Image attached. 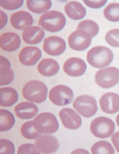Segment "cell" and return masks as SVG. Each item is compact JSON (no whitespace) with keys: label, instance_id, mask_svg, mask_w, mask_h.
<instances>
[{"label":"cell","instance_id":"7","mask_svg":"<svg viewBox=\"0 0 119 154\" xmlns=\"http://www.w3.org/2000/svg\"><path fill=\"white\" fill-rule=\"evenodd\" d=\"M96 82L103 89H110L119 82V69L116 67L103 68L95 76Z\"/></svg>","mask_w":119,"mask_h":154},{"label":"cell","instance_id":"13","mask_svg":"<svg viewBox=\"0 0 119 154\" xmlns=\"http://www.w3.org/2000/svg\"><path fill=\"white\" fill-rule=\"evenodd\" d=\"M87 66L84 60L80 58L71 57L67 60L64 65V71L71 77H79L85 73Z\"/></svg>","mask_w":119,"mask_h":154},{"label":"cell","instance_id":"33","mask_svg":"<svg viewBox=\"0 0 119 154\" xmlns=\"http://www.w3.org/2000/svg\"><path fill=\"white\" fill-rule=\"evenodd\" d=\"M18 154H40V151L38 150L35 144L32 143H25L19 146L18 151Z\"/></svg>","mask_w":119,"mask_h":154},{"label":"cell","instance_id":"21","mask_svg":"<svg viewBox=\"0 0 119 154\" xmlns=\"http://www.w3.org/2000/svg\"><path fill=\"white\" fill-rule=\"evenodd\" d=\"M38 70L41 75L46 77L55 75L60 70V66L56 60L50 58L42 60L38 66Z\"/></svg>","mask_w":119,"mask_h":154},{"label":"cell","instance_id":"2","mask_svg":"<svg viewBox=\"0 0 119 154\" xmlns=\"http://www.w3.org/2000/svg\"><path fill=\"white\" fill-rule=\"evenodd\" d=\"M22 94L24 98L33 103H43L47 96V87L42 82L31 80L23 87Z\"/></svg>","mask_w":119,"mask_h":154},{"label":"cell","instance_id":"32","mask_svg":"<svg viewBox=\"0 0 119 154\" xmlns=\"http://www.w3.org/2000/svg\"><path fill=\"white\" fill-rule=\"evenodd\" d=\"M0 152L1 154H14L15 146L12 143L8 140H0Z\"/></svg>","mask_w":119,"mask_h":154},{"label":"cell","instance_id":"24","mask_svg":"<svg viewBox=\"0 0 119 154\" xmlns=\"http://www.w3.org/2000/svg\"><path fill=\"white\" fill-rule=\"evenodd\" d=\"M51 0H28L27 7L31 12L36 14L44 13L51 8Z\"/></svg>","mask_w":119,"mask_h":154},{"label":"cell","instance_id":"29","mask_svg":"<svg viewBox=\"0 0 119 154\" xmlns=\"http://www.w3.org/2000/svg\"><path fill=\"white\" fill-rule=\"evenodd\" d=\"M104 15L108 21L111 22L119 21V4H109L104 10Z\"/></svg>","mask_w":119,"mask_h":154},{"label":"cell","instance_id":"12","mask_svg":"<svg viewBox=\"0 0 119 154\" xmlns=\"http://www.w3.org/2000/svg\"><path fill=\"white\" fill-rule=\"evenodd\" d=\"M59 116L64 126L67 129L77 130L81 127V117L71 108H63L59 113Z\"/></svg>","mask_w":119,"mask_h":154},{"label":"cell","instance_id":"5","mask_svg":"<svg viewBox=\"0 0 119 154\" xmlns=\"http://www.w3.org/2000/svg\"><path fill=\"white\" fill-rule=\"evenodd\" d=\"M34 125L37 131L41 134L56 133L59 129V123L55 115L49 112L39 114L34 118Z\"/></svg>","mask_w":119,"mask_h":154},{"label":"cell","instance_id":"31","mask_svg":"<svg viewBox=\"0 0 119 154\" xmlns=\"http://www.w3.org/2000/svg\"><path fill=\"white\" fill-rule=\"evenodd\" d=\"M23 3V0H2L0 5L6 10H15L22 6Z\"/></svg>","mask_w":119,"mask_h":154},{"label":"cell","instance_id":"28","mask_svg":"<svg viewBox=\"0 0 119 154\" xmlns=\"http://www.w3.org/2000/svg\"><path fill=\"white\" fill-rule=\"evenodd\" d=\"M77 29L83 30L86 31L91 35L92 38L96 36L99 31V27L98 24L96 23L95 21L92 20H85V21H81L77 26Z\"/></svg>","mask_w":119,"mask_h":154},{"label":"cell","instance_id":"37","mask_svg":"<svg viewBox=\"0 0 119 154\" xmlns=\"http://www.w3.org/2000/svg\"><path fill=\"white\" fill-rule=\"evenodd\" d=\"M116 123H117V126L119 127V114H118V115L117 116V118H116Z\"/></svg>","mask_w":119,"mask_h":154},{"label":"cell","instance_id":"20","mask_svg":"<svg viewBox=\"0 0 119 154\" xmlns=\"http://www.w3.org/2000/svg\"><path fill=\"white\" fill-rule=\"evenodd\" d=\"M10 67L11 63L8 59L0 57V85H8L15 79V73Z\"/></svg>","mask_w":119,"mask_h":154},{"label":"cell","instance_id":"26","mask_svg":"<svg viewBox=\"0 0 119 154\" xmlns=\"http://www.w3.org/2000/svg\"><path fill=\"white\" fill-rule=\"evenodd\" d=\"M92 153L93 154H114V149L112 145L108 141L101 140L96 143L92 146Z\"/></svg>","mask_w":119,"mask_h":154},{"label":"cell","instance_id":"27","mask_svg":"<svg viewBox=\"0 0 119 154\" xmlns=\"http://www.w3.org/2000/svg\"><path fill=\"white\" fill-rule=\"evenodd\" d=\"M21 133L24 137L28 140L36 139L41 134V133L38 132L34 127L33 121L26 122L21 126Z\"/></svg>","mask_w":119,"mask_h":154},{"label":"cell","instance_id":"10","mask_svg":"<svg viewBox=\"0 0 119 154\" xmlns=\"http://www.w3.org/2000/svg\"><path fill=\"white\" fill-rule=\"evenodd\" d=\"M34 144L41 153H54L58 150L60 147L59 141L55 137L44 134H40L35 139Z\"/></svg>","mask_w":119,"mask_h":154},{"label":"cell","instance_id":"25","mask_svg":"<svg viewBox=\"0 0 119 154\" xmlns=\"http://www.w3.org/2000/svg\"><path fill=\"white\" fill-rule=\"evenodd\" d=\"M15 124L14 115L8 110H0V131H9Z\"/></svg>","mask_w":119,"mask_h":154},{"label":"cell","instance_id":"9","mask_svg":"<svg viewBox=\"0 0 119 154\" xmlns=\"http://www.w3.org/2000/svg\"><path fill=\"white\" fill-rule=\"evenodd\" d=\"M92 38L91 35L83 30L77 29L70 35L68 43L70 48L76 51H83L86 50L92 44Z\"/></svg>","mask_w":119,"mask_h":154},{"label":"cell","instance_id":"35","mask_svg":"<svg viewBox=\"0 0 119 154\" xmlns=\"http://www.w3.org/2000/svg\"><path fill=\"white\" fill-rule=\"evenodd\" d=\"M111 141H112L113 145H114V148L117 150V152H119V131L114 133V134H112Z\"/></svg>","mask_w":119,"mask_h":154},{"label":"cell","instance_id":"18","mask_svg":"<svg viewBox=\"0 0 119 154\" xmlns=\"http://www.w3.org/2000/svg\"><path fill=\"white\" fill-rule=\"evenodd\" d=\"M45 32L38 26H30L24 30L22 33V39L28 45H38L42 41Z\"/></svg>","mask_w":119,"mask_h":154},{"label":"cell","instance_id":"1","mask_svg":"<svg viewBox=\"0 0 119 154\" xmlns=\"http://www.w3.org/2000/svg\"><path fill=\"white\" fill-rule=\"evenodd\" d=\"M114 54L109 48L103 46L92 48L87 53V61L92 66L97 69L108 66L112 63Z\"/></svg>","mask_w":119,"mask_h":154},{"label":"cell","instance_id":"19","mask_svg":"<svg viewBox=\"0 0 119 154\" xmlns=\"http://www.w3.org/2000/svg\"><path fill=\"white\" fill-rule=\"evenodd\" d=\"M15 115L19 118L29 120L36 116L38 113V108L33 102H21L15 108Z\"/></svg>","mask_w":119,"mask_h":154},{"label":"cell","instance_id":"22","mask_svg":"<svg viewBox=\"0 0 119 154\" xmlns=\"http://www.w3.org/2000/svg\"><path fill=\"white\" fill-rule=\"evenodd\" d=\"M64 10L67 16L73 20H81L86 15V8L82 4L76 1H72L66 4Z\"/></svg>","mask_w":119,"mask_h":154},{"label":"cell","instance_id":"15","mask_svg":"<svg viewBox=\"0 0 119 154\" xmlns=\"http://www.w3.org/2000/svg\"><path fill=\"white\" fill-rule=\"evenodd\" d=\"M100 106L103 112L108 115L117 113L119 111V95L107 92L100 98Z\"/></svg>","mask_w":119,"mask_h":154},{"label":"cell","instance_id":"3","mask_svg":"<svg viewBox=\"0 0 119 154\" xmlns=\"http://www.w3.org/2000/svg\"><path fill=\"white\" fill-rule=\"evenodd\" d=\"M66 22L64 14L57 11H49L41 15L38 24L43 29L55 33L64 29Z\"/></svg>","mask_w":119,"mask_h":154},{"label":"cell","instance_id":"8","mask_svg":"<svg viewBox=\"0 0 119 154\" xmlns=\"http://www.w3.org/2000/svg\"><path fill=\"white\" fill-rule=\"evenodd\" d=\"M74 92L70 87L64 85H56L50 91L49 98L57 106H66L74 100Z\"/></svg>","mask_w":119,"mask_h":154},{"label":"cell","instance_id":"34","mask_svg":"<svg viewBox=\"0 0 119 154\" xmlns=\"http://www.w3.org/2000/svg\"><path fill=\"white\" fill-rule=\"evenodd\" d=\"M86 5L87 6H89V8H99L101 7L104 6L106 3H107V1L106 0H104V1H101V0H96V1H92V0H85L84 1Z\"/></svg>","mask_w":119,"mask_h":154},{"label":"cell","instance_id":"30","mask_svg":"<svg viewBox=\"0 0 119 154\" xmlns=\"http://www.w3.org/2000/svg\"><path fill=\"white\" fill-rule=\"evenodd\" d=\"M105 41L108 45L114 48H119V29H113L105 35Z\"/></svg>","mask_w":119,"mask_h":154},{"label":"cell","instance_id":"11","mask_svg":"<svg viewBox=\"0 0 119 154\" xmlns=\"http://www.w3.org/2000/svg\"><path fill=\"white\" fill-rule=\"evenodd\" d=\"M67 48L66 42L63 38L57 36H51L44 41L43 49L46 54L51 56H59L64 54Z\"/></svg>","mask_w":119,"mask_h":154},{"label":"cell","instance_id":"6","mask_svg":"<svg viewBox=\"0 0 119 154\" xmlns=\"http://www.w3.org/2000/svg\"><path fill=\"white\" fill-rule=\"evenodd\" d=\"M74 108L84 118H91L97 113L98 105L94 97L80 95L74 102Z\"/></svg>","mask_w":119,"mask_h":154},{"label":"cell","instance_id":"16","mask_svg":"<svg viewBox=\"0 0 119 154\" xmlns=\"http://www.w3.org/2000/svg\"><path fill=\"white\" fill-rule=\"evenodd\" d=\"M21 46L19 35L13 32L4 33L0 37V47L7 52H14Z\"/></svg>","mask_w":119,"mask_h":154},{"label":"cell","instance_id":"14","mask_svg":"<svg viewBox=\"0 0 119 154\" xmlns=\"http://www.w3.org/2000/svg\"><path fill=\"white\" fill-rule=\"evenodd\" d=\"M42 54L36 47H25L19 53L18 59L24 66H34L40 60Z\"/></svg>","mask_w":119,"mask_h":154},{"label":"cell","instance_id":"4","mask_svg":"<svg viewBox=\"0 0 119 154\" xmlns=\"http://www.w3.org/2000/svg\"><path fill=\"white\" fill-rule=\"evenodd\" d=\"M115 130V125L111 119L106 117H99L92 122L90 131L98 138H108L112 136Z\"/></svg>","mask_w":119,"mask_h":154},{"label":"cell","instance_id":"36","mask_svg":"<svg viewBox=\"0 0 119 154\" xmlns=\"http://www.w3.org/2000/svg\"><path fill=\"white\" fill-rule=\"evenodd\" d=\"M0 14H1V26H0V29H2L5 26V25H6L8 18H7L6 15L3 12H2V11L0 12Z\"/></svg>","mask_w":119,"mask_h":154},{"label":"cell","instance_id":"17","mask_svg":"<svg viewBox=\"0 0 119 154\" xmlns=\"http://www.w3.org/2000/svg\"><path fill=\"white\" fill-rule=\"evenodd\" d=\"M11 25L18 30H25L31 26L34 22L33 17L30 13L25 11H19L11 16L10 18Z\"/></svg>","mask_w":119,"mask_h":154},{"label":"cell","instance_id":"23","mask_svg":"<svg viewBox=\"0 0 119 154\" xmlns=\"http://www.w3.org/2000/svg\"><path fill=\"white\" fill-rule=\"evenodd\" d=\"M18 99V92L13 88L5 87L0 89V105L2 107L12 106L16 103Z\"/></svg>","mask_w":119,"mask_h":154}]
</instances>
